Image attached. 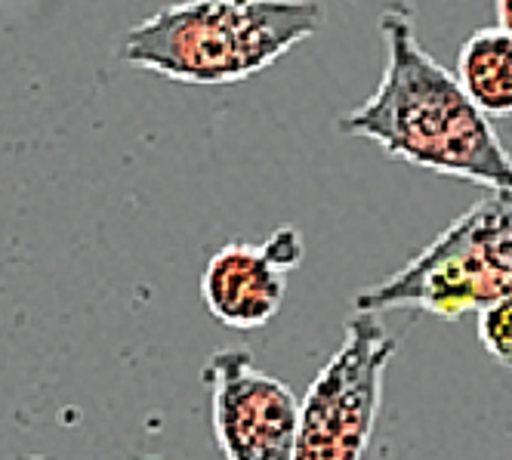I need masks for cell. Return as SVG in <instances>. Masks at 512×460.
<instances>
[{"label": "cell", "instance_id": "1", "mask_svg": "<svg viewBox=\"0 0 512 460\" xmlns=\"http://www.w3.org/2000/svg\"><path fill=\"white\" fill-rule=\"evenodd\" d=\"M383 75L358 109L337 121L414 167L485 189L512 192V155L460 78L438 65L414 31V10L395 0L380 13Z\"/></svg>", "mask_w": 512, "mask_h": 460}, {"label": "cell", "instance_id": "2", "mask_svg": "<svg viewBox=\"0 0 512 460\" xmlns=\"http://www.w3.org/2000/svg\"><path fill=\"white\" fill-rule=\"evenodd\" d=\"M321 19L312 0H182L133 25L121 59L179 84H235L309 41Z\"/></svg>", "mask_w": 512, "mask_h": 460}, {"label": "cell", "instance_id": "3", "mask_svg": "<svg viewBox=\"0 0 512 460\" xmlns=\"http://www.w3.org/2000/svg\"><path fill=\"white\" fill-rule=\"evenodd\" d=\"M512 297V192L491 189L389 278L355 294V312L420 309L460 318Z\"/></svg>", "mask_w": 512, "mask_h": 460}, {"label": "cell", "instance_id": "4", "mask_svg": "<svg viewBox=\"0 0 512 460\" xmlns=\"http://www.w3.org/2000/svg\"><path fill=\"white\" fill-rule=\"evenodd\" d=\"M398 340L371 312H355L346 337L315 374L300 402V430L290 460H364L383 405L386 368Z\"/></svg>", "mask_w": 512, "mask_h": 460}, {"label": "cell", "instance_id": "5", "mask_svg": "<svg viewBox=\"0 0 512 460\" xmlns=\"http://www.w3.org/2000/svg\"><path fill=\"white\" fill-rule=\"evenodd\" d=\"M213 436L226 460H290L300 430V402L294 389L256 368L241 346L210 356Z\"/></svg>", "mask_w": 512, "mask_h": 460}, {"label": "cell", "instance_id": "6", "mask_svg": "<svg viewBox=\"0 0 512 460\" xmlns=\"http://www.w3.org/2000/svg\"><path fill=\"white\" fill-rule=\"evenodd\" d=\"M287 294L284 269L263 244L229 241L207 260L201 275V300L219 325L253 331L281 312Z\"/></svg>", "mask_w": 512, "mask_h": 460}, {"label": "cell", "instance_id": "7", "mask_svg": "<svg viewBox=\"0 0 512 460\" xmlns=\"http://www.w3.org/2000/svg\"><path fill=\"white\" fill-rule=\"evenodd\" d=\"M454 75L488 118L512 115V31L491 25L469 34Z\"/></svg>", "mask_w": 512, "mask_h": 460}, {"label": "cell", "instance_id": "8", "mask_svg": "<svg viewBox=\"0 0 512 460\" xmlns=\"http://www.w3.org/2000/svg\"><path fill=\"white\" fill-rule=\"evenodd\" d=\"M479 340L497 365L512 371V297L479 312Z\"/></svg>", "mask_w": 512, "mask_h": 460}, {"label": "cell", "instance_id": "9", "mask_svg": "<svg viewBox=\"0 0 512 460\" xmlns=\"http://www.w3.org/2000/svg\"><path fill=\"white\" fill-rule=\"evenodd\" d=\"M263 247H266V254L275 260V266L284 269V272L297 269V266L303 263V238H300L297 229H290V226L275 229V232L263 241Z\"/></svg>", "mask_w": 512, "mask_h": 460}, {"label": "cell", "instance_id": "10", "mask_svg": "<svg viewBox=\"0 0 512 460\" xmlns=\"http://www.w3.org/2000/svg\"><path fill=\"white\" fill-rule=\"evenodd\" d=\"M497 4V19L506 31H512V0H494Z\"/></svg>", "mask_w": 512, "mask_h": 460}, {"label": "cell", "instance_id": "11", "mask_svg": "<svg viewBox=\"0 0 512 460\" xmlns=\"http://www.w3.org/2000/svg\"><path fill=\"white\" fill-rule=\"evenodd\" d=\"M136 460H161V457H136Z\"/></svg>", "mask_w": 512, "mask_h": 460}, {"label": "cell", "instance_id": "12", "mask_svg": "<svg viewBox=\"0 0 512 460\" xmlns=\"http://www.w3.org/2000/svg\"><path fill=\"white\" fill-rule=\"evenodd\" d=\"M25 460H50V457H25Z\"/></svg>", "mask_w": 512, "mask_h": 460}]
</instances>
